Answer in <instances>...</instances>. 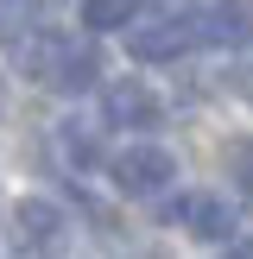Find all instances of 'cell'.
Listing matches in <instances>:
<instances>
[{
  "label": "cell",
  "mask_w": 253,
  "mask_h": 259,
  "mask_svg": "<svg viewBox=\"0 0 253 259\" xmlns=\"http://www.w3.org/2000/svg\"><path fill=\"white\" fill-rule=\"evenodd\" d=\"M228 89H234V95H253V51L228 63Z\"/></svg>",
  "instance_id": "cell-12"
},
{
  "label": "cell",
  "mask_w": 253,
  "mask_h": 259,
  "mask_svg": "<svg viewBox=\"0 0 253 259\" xmlns=\"http://www.w3.org/2000/svg\"><path fill=\"white\" fill-rule=\"evenodd\" d=\"M139 13V0H82V25L89 32H126Z\"/></svg>",
  "instance_id": "cell-10"
},
{
  "label": "cell",
  "mask_w": 253,
  "mask_h": 259,
  "mask_svg": "<svg viewBox=\"0 0 253 259\" xmlns=\"http://www.w3.org/2000/svg\"><path fill=\"white\" fill-rule=\"evenodd\" d=\"M164 7H190V0H164Z\"/></svg>",
  "instance_id": "cell-14"
},
{
  "label": "cell",
  "mask_w": 253,
  "mask_h": 259,
  "mask_svg": "<svg viewBox=\"0 0 253 259\" xmlns=\"http://www.w3.org/2000/svg\"><path fill=\"white\" fill-rule=\"evenodd\" d=\"M7 51H13V70L19 76L57 89V70H63V57H70V38L63 32H25V38H13Z\"/></svg>",
  "instance_id": "cell-3"
},
{
  "label": "cell",
  "mask_w": 253,
  "mask_h": 259,
  "mask_svg": "<svg viewBox=\"0 0 253 259\" xmlns=\"http://www.w3.org/2000/svg\"><path fill=\"white\" fill-rule=\"evenodd\" d=\"M190 45H202L196 38V19H152V25H126V57L139 63H177Z\"/></svg>",
  "instance_id": "cell-2"
},
{
  "label": "cell",
  "mask_w": 253,
  "mask_h": 259,
  "mask_svg": "<svg viewBox=\"0 0 253 259\" xmlns=\"http://www.w3.org/2000/svg\"><path fill=\"white\" fill-rule=\"evenodd\" d=\"M196 38L215 51H247L253 45V0H209V13L196 19Z\"/></svg>",
  "instance_id": "cell-5"
},
{
  "label": "cell",
  "mask_w": 253,
  "mask_h": 259,
  "mask_svg": "<svg viewBox=\"0 0 253 259\" xmlns=\"http://www.w3.org/2000/svg\"><path fill=\"white\" fill-rule=\"evenodd\" d=\"M51 146H57V158L70 164V171H95L101 164V139L89 133V126H76V120H63L57 133H51Z\"/></svg>",
  "instance_id": "cell-8"
},
{
  "label": "cell",
  "mask_w": 253,
  "mask_h": 259,
  "mask_svg": "<svg viewBox=\"0 0 253 259\" xmlns=\"http://www.w3.org/2000/svg\"><path fill=\"white\" fill-rule=\"evenodd\" d=\"M228 253H247V259H253V234H240V240H234V247H228Z\"/></svg>",
  "instance_id": "cell-13"
},
{
  "label": "cell",
  "mask_w": 253,
  "mask_h": 259,
  "mask_svg": "<svg viewBox=\"0 0 253 259\" xmlns=\"http://www.w3.org/2000/svg\"><path fill=\"white\" fill-rule=\"evenodd\" d=\"M184 228L202 240V247H234V240H240V222H234V209H228L222 196H196Z\"/></svg>",
  "instance_id": "cell-7"
},
{
  "label": "cell",
  "mask_w": 253,
  "mask_h": 259,
  "mask_svg": "<svg viewBox=\"0 0 253 259\" xmlns=\"http://www.w3.org/2000/svg\"><path fill=\"white\" fill-rule=\"evenodd\" d=\"M158 101H152L146 82H133V76H120V82L101 89V120L108 126H158Z\"/></svg>",
  "instance_id": "cell-6"
},
{
  "label": "cell",
  "mask_w": 253,
  "mask_h": 259,
  "mask_svg": "<svg viewBox=\"0 0 253 259\" xmlns=\"http://www.w3.org/2000/svg\"><path fill=\"white\" fill-rule=\"evenodd\" d=\"M0 114H7V89H0Z\"/></svg>",
  "instance_id": "cell-15"
},
{
  "label": "cell",
  "mask_w": 253,
  "mask_h": 259,
  "mask_svg": "<svg viewBox=\"0 0 253 259\" xmlns=\"http://www.w3.org/2000/svg\"><path fill=\"white\" fill-rule=\"evenodd\" d=\"M95 76H101L95 45H76V38H70V57H63V70H57V89L76 95V89H95Z\"/></svg>",
  "instance_id": "cell-9"
},
{
  "label": "cell",
  "mask_w": 253,
  "mask_h": 259,
  "mask_svg": "<svg viewBox=\"0 0 253 259\" xmlns=\"http://www.w3.org/2000/svg\"><path fill=\"white\" fill-rule=\"evenodd\" d=\"M108 171H114V190L133 196V202H152L164 184H177V158L164 146H126L108 158Z\"/></svg>",
  "instance_id": "cell-1"
},
{
  "label": "cell",
  "mask_w": 253,
  "mask_h": 259,
  "mask_svg": "<svg viewBox=\"0 0 253 259\" xmlns=\"http://www.w3.org/2000/svg\"><path fill=\"white\" fill-rule=\"evenodd\" d=\"M228 177H234V190L253 202V139H234V146H228Z\"/></svg>",
  "instance_id": "cell-11"
},
{
  "label": "cell",
  "mask_w": 253,
  "mask_h": 259,
  "mask_svg": "<svg viewBox=\"0 0 253 259\" xmlns=\"http://www.w3.org/2000/svg\"><path fill=\"white\" fill-rule=\"evenodd\" d=\"M13 234H19V247H32V253H57L63 234H70V222H63L57 202H45V196H19V209H13Z\"/></svg>",
  "instance_id": "cell-4"
}]
</instances>
